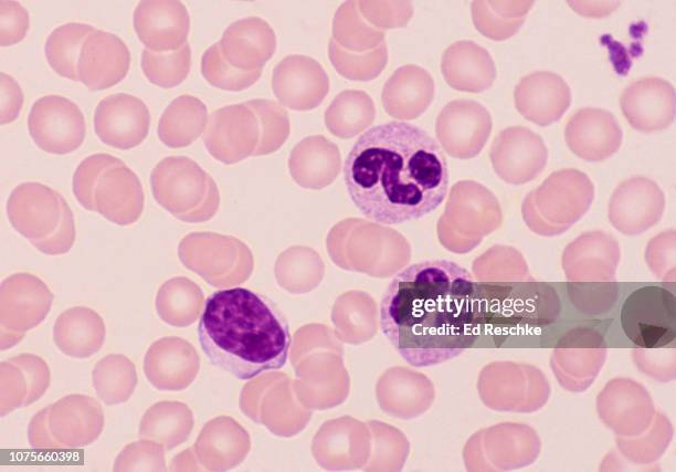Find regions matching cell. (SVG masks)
<instances>
[{
  "mask_svg": "<svg viewBox=\"0 0 676 472\" xmlns=\"http://www.w3.org/2000/svg\"><path fill=\"white\" fill-rule=\"evenodd\" d=\"M344 180L361 214L394 225L437 209L450 176L435 138L414 124L392 120L367 129L355 141L345 159Z\"/></svg>",
  "mask_w": 676,
  "mask_h": 472,
  "instance_id": "cell-1",
  "label": "cell"
},
{
  "mask_svg": "<svg viewBox=\"0 0 676 472\" xmlns=\"http://www.w3.org/2000/svg\"><path fill=\"white\" fill-rule=\"evenodd\" d=\"M382 334L402 359L423 368L455 358L474 342L475 283L453 261L415 262L397 272L380 302Z\"/></svg>",
  "mask_w": 676,
  "mask_h": 472,
  "instance_id": "cell-2",
  "label": "cell"
},
{
  "mask_svg": "<svg viewBox=\"0 0 676 472\" xmlns=\"http://www.w3.org/2000/svg\"><path fill=\"white\" fill-rule=\"evenodd\" d=\"M198 339L213 366L241 380L283 368L292 344L288 322L277 305L241 286L208 296Z\"/></svg>",
  "mask_w": 676,
  "mask_h": 472,
  "instance_id": "cell-3",
  "label": "cell"
},
{
  "mask_svg": "<svg viewBox=\"0 0 676 472\" xmlns=\"http://www.w3.org/2000/svg\"><path fill=\"white\" fill-rule=\"evenodd\" d=\"M593 186L581 171L563 169L553 172L522 202V214L532 227L541 217L545 220H564L569 225L590 207Z\"/></svg>",
  "mask_w": 676,
  "mask_h": 472,
  "instance_id": "cell-4",
  "label": "cell"
},
{
  "mask_svg": "<svg viewBox=\"0 0 676 472\" xmlns=\"http://www.w3.org/2000/svg\"><path fill=\"white\" fill-rule=\"evenodd\" d=\"M28 129L40 149L54 155L76 150L86 135L85 118L78 105L57 94L43 95L33 102Z\"/></svg>",
  "mask_w": 676,
  "mask_h": 472,
  "instance_id": "cell-5",
  "label": "cell"
},
{
  "mask_svg": "<svg viewBox=\"0 0 676 472\" xmlns=\"http://www.w3.org/2000/svg\"><path fill=\"white\" fill-rule=\"evenodd\" d=\"M210 178L193 159L168 156L151 170L150 188L157 203L178 219L203 201Z\"/></svg>",
  "mask_w": 676,
  "mask_h": 472,
  "instance_id": "cell-6",
  "label": "cell"
},
{
  "mask_svg": "<svg viewBox=\"0 0 676 472\" xmlns=\"http://www.w3.org/2000/svg\"><path fill=\"white\" fill-rule=\"evenodd\" d=\"M96 136L107 146L127 150L140 145L150 126L147 104L129 93H114L103 97L94 109Z\"/></svg>",
  "mask_w": 676,
  "mask_h": 472,
  "instance_id": "cell-7",
  "label": "cell"
},
{
  "mask_svg": "<svg viewBox=\"0 0 676 472\" xmlns=\"http://www.w3.org/2000/svg\"><path fill=\"white\" fill-rule=\"evenodd\" d=\"M488 109L474 99H454L440 112L437 137L444 149L461 159L475 157L492 132Z\"/></svg>",
  "mask_w": 676,
  "mask_h": 472,
  "instance_id": "cell-8",
  "label": "cell"
},
{
  "mask_svg": "<svg viewBox=\"0 0 676 472\" xmlns=\"http://www.w3.org/2000/svg\"><path fill=\"white\" fill-rule=\"evenodd\" d=\"M547 157L542 138L522 126L503 129L494 139L490 150L494 170L511 185L535 179L543 170Z\"/></svg>",
  "mask_w": 676,
  "mask_h": 472,
  "instance_id": "cell-9",
  "label": "cell"
},
{
  "mask_svg": "<svg viewBox=\"0 0 676 472\" xmlns=\"http://www.w3.org/2000/svg\"><path fill=\"white\" fill-rule=\"evenodd\" d=\"M130 60V51L122 38L95 29L85 38L78 54V81L89 91L109 88L126 77Z\"/></svg>",
  "mask_w": 676,
  "mask_h": 472,
  "instance_id": "cell-10",
  "label": "cell"
},
{
  "mask_svg": "<svg viewBox=\"0 0 676 472\" xmlns=\"http://www.w3.org/2000/svg\"><path fill=\"white\" fill-rule=\"evenodd\" d=\"M133 25L146 49L171 52L187 43L190 15L179 0H141L135 7Z\"/></svg>",
  "mask_w": 676,
  "mask_h": 472,
  "instance_id": "cell-11",
  "label": "cell"
},
{
  "mask_svg": "<svg viewBox=\"0 0 676 472\" xmlns=\"http://www.w3.org/2000/svg\"><path fill=\"white\" fill-rule=\"evenodd\" d=\"M272 90L277 99L293 109L317 107L329 92V77L315 59L291 54L282 59L272 74Z\"/></svg>",
  "mask_w": 676,
  "mask_h": 472,
  "instance_id": "cell-12",
  "label": "cell"
},
{
  "mask_svg": "<svg viewBox=\"0 0 676 472\" xmlns=\"http://www.w3.org/2000/svg\"><path fill=\"white\" fill-rule=\"evenodd\" d=\"M65 199L41 182H22L10 193L7 214L15 230L27 238H43L59 227Z\"/></svg>",
  "mask_w": 676,
  "mask_h": 472,
  "instance_id": "cell-13",
  "label": "cell"
},
{
  "mask_svg": "<svg viewBox=\"0 0 676 472\" xmlns=\"http://www.w3.org/2000/svg\"><path fill=\"white\" fill-rule=\"evenodd\" d=\"M620 107L635 129L661 130L675 118V87L657 76L640 78L623 90Z\"/></svg>",
  "mask_w": 676,
  "mask_h": 472,
  "instance_id": "cell-14",
  "label": "cell"
},
{
  "mask_svg": "<svg viewBox=\"0 0 676 472\" xmlns=\"http://www.w3.org/2000/svg\"><path fill=\"white\" fill-rule=\"evenodd\" d=\"M519 114L537 125H550L562 117L571 104V90L554 72L536 71L520 78L514 90Z\"/></svg>",
  "mask_w": 676,
  "mask_h": 472,
  "instance_id": "cell-15",
  "label": "cell"
},
{
  "mask_svg": "<svg viewBox=\"0 0 676 472\" xmlns=\"http://www.w3.org/2000/svg\"><path fill=\"white\" fill-rule=\"evenodd\" d=\"M665 204L664 193L656 182L645 177L623 181L613 192L610 221L625 233H637L657 222Z\"/></svg>",
  "mask_w": 676,
  "mask_h": 472,
  "instance_id": "cell-16",
  "label": "cell"
},
{
  "mask_svg": "<svg viewBox=\"0 0 676 472\" xmlns=\"http://www.w3.org/2000/svg\"><path fill=\"white\" fill-rule=\"evenodd\" d=\"M569 148L580 158L599 161L612 156L622 143V130L614 115L603 108L579 109L564 128Z\"/></svg>",
  "mask_w": 676,
  "mask_h": 472,
  "instance_id": "cell-17",
  "label": "cell"
},
{
  "mask_svg": "<svg viewBox=\"0 0 676 472\" xmlns=\"http://www.w3.org/2000/svg\"><path fill=\"white\" fill-rule=\"evenodd\" d=\"M141 182L127 165L119 161L101 175L95 191V211L118 224H130L144 210Z\"/></svg>",
  "mask_w": 676,
  "mask_h": 472,
  "instance_id": "cell-18",
  "label": "cell"
},
{
  "mask_svg": "<svg viewBox=\"0 0 676 472\" xmlns=\"http://www.w3.org/2000/svg\"><path fill=\"white\" fill-rule=\"evenodd\" d=\"M221 53L235 69H263L276 49L271 25L258 17H246L229 24L219 40Z\"/></svg>",
  "mask_w": 676,
  "mask_h": 472,
  "instance_id": "cell-19",
  "label": "cell"
},
{
  "mask_svg": "<svg viewBox=\"0 0 676 472\" xmlns=\"http://www.w3.org/2000/svg\"><path fill=\"white\" fill-rule=\"evenodd\" d=\"M441 72L452 88L471 93L490 88L497 76L490 53L471 40L456 41L445 49Z\"/></svg>",
  "mask_w": 676,
  "mask_h": 472,
  "instance_id": "cell-20",
  "label": "cell"
},
{
  "mask_svg": "<svg viewBox=\"0 0 676 472\" xmlns=\"http://www.w3.org/2000/svg\"><path fill=\"white\" fill-rule=\"evenodd\" d=\"M435 85L432 75L422 66L405 64L385 81L381 99L390 116L414 118L432 103Z\"/></svg>",
  "mask_w": 676,
  "mask_h": 472,
  "instance_id": "cell-21",
  "label": "cell"
},
{
  "mask_svg": "<svg viewBox=\"0 0 676 472\" xmlns=\"http://www.w3.org/2000/svg\"><path fill=\"white\" fill-rule=\"evenodd\" d=\"M208 108L199 97L182 94L163 109L157 126L159 139L170 148L192 144L204 130Z\"/></svg>",
  "mask_w": 676,
  "mask_h": 472,
  "instance_id": "cell-22",
  "label": "cell"
},
{
  "mask_svg": "<svg viewBox=\"0 0 676 472\" xmlns=\"http://www.w3.org/2000/svg\"><path fill=\"white\" fill-rule=\"evenodd\" d=\"M532 6V1H474L472 19L483 35L501 41L520 29Z\"/></svg>",
  "mask_w": 676,
  "mask_h": 472,
  "instance_id": "cell-23",
  "label": "cell"
},
{
  "mask_svg": "<svg viewBox=\"0 0 676 472\" xmlns=\"http://www.w3.org/2000/svg\"><path fill=\"white\" fill-rule=\"evenodd\" d=\"M96 28L85 22H66L54 28L44 43V54L59 75L78 81L77 59L85 38Z\"/></svg>",
  "mask_w": 676,
  "mask_h": 472,
  "instance_id": "cell-24",
  "label": "cell"
},
{
  "mask_svg": "<svg viewBox=\"0 0 676 472\" xmlns=\"http://www.w3.org/2000/svg\"><path fill=\"white\" fill-rule=\"evenodd\" d=\"M357 2L342 3L332 22V39L352 52H365L384 42V32L366 22Z\"/></svg>",
  "mask_w": 676,
  "mask_h": 472,
  "instance_id": "cell-25",
  "label": "cell"
},
{
  "mask_svg": "<svg viewBox=\"0 0 676 472\" xmlns=\"http://www.w3.org/2000/svg\"><path fill=\"white\" fill-rule=\"evenodd\" d=\"M191 46L188 42L171 52H154L145 48L140 55V66L150 83L162 88H171L187 78L191 69Z\"/></svg>",
  "mask_w": 676,
  "mask_h": 472,
  "instance_id": "cell-26",
  "label": "cell"
},
{
  "mask_svg": "<svg viewBox=\"0 0 676 472\" xmlns=\"http://www.w3.org/2000/svg\"><path fill=\"white\" fill-rule=\"evenodd\" d=\"M328 55L336 71L352 81L376 78L388 60L385 42L369 51L352 52L344 49L332 38L328 44Z\"/></svg>",
  "mask_w": 676,
  "mask_h": 472,
  "instance_id": "cell-27",
  "label": "cell"
},
{
  "mask_svg": "<svg viewBox=\"0 0 676 472\" xmlns=\"http://www.w3.org/2000/svg\"><path fill=\"white\" fill-rule=\"evenodd\" d=\"M200 71L212 86L239 92L252 86L261 77L263 69L253 71L235 69L222 55L218 41L202 53Z\"/></svg>",
  "mask_w": 676,
  "mask_h": 472,
  "instance_id": "cell-28",
  "label": "cell"
},
{
  "mask_svg": "<svg viewBox=\"0 0 676 472\" xmlns=\"http://www.w3.org/2000/svg\"><path fill=\"white\" fill-rule=\"evenodd\" d=\"M374 117V103L370 95L361 90L340 92L326 111L328 127L338 122L347 123V136H352L368 126Z\"/></svg>",
  "mask_w": 676,
  "mask_h": 472,
  "instance_id": "cell-29",
  "label": "cell"
},
{
  "mask_svg": "<svg viewBox=\"0 0 676 472\" xmlns=\"http://www.w3.org/2000/svg\"><path fill=\"white\" fill-rule=\"evenodd\" d=\"M122 161L117 157L98 153L84 158L73 175V192L81 206L95 211L94 191L101 175L108 167Z\"/></svg>",
  "mask_w": 676,
  "mask_h": 472,
  "instance_id": "cell-30",
  "label": "cell"
},
{
  "mask_svg": "<svg viewBox=\"0 0 676 472\" xmlns=\"http://www.w3.org/2000/svg\"><path fill=\"white\" fill-rule=\"evenodd\" d=\"M29 27V11L19 1H0L1 46H9L21 42L27 35Z\"/></svg>",
  "mask_w": 676,
  "mask_h": 472,
  "instance_id": "cell-31",
  "label": "cell"
},
{
  "mask_svg": "<svg viewBox=\"0 0 676 472\" xmlns=\"http://www.w3.org/2000/svg\"><path fill=\"white\" fill-rule=\"evenodd\" d=\"M74 217L65 200L62 220L54 234L42 241L33 242V244L43 252L60 253L70 249L71 244L74 242Z\"/></svg>",
  "mask_w": 676,
  "mask_h": 472,
  "instance_id": "cell-32",
  "label": "cell"
},
{
  "mask_svg": "<svg viewBox=\"0 0 676 472\" xmlns=\"http://www.w3.org/2000/svg\"><path fill=\"white\" fill-rule=\"evenodd\" d=\"M1 125L12 123L20 114L24 94L18 81L8 73L1 72Z\"/></svg>",
  "mask_w": 676,
  "mask_h": 472,
  "instance_id": "cell-33",
  "label": "cell"
},
{
  "mask_svg": "<svg viewBox=\"0 0 676 472\" xmlns=\"http://www.w3.org/2000/svg\"><path fill=\"white\" fill-rule=\"evenodd\" d=\"M219 190L212 178L209 181L208 192L203 201L192 211L180 216L178 219L184 222H202L215 214L219 207Z\"/></svg>",
  "mask_w": 676,
  "mask_h": 472,
  "instance_id": "cell-34",
  "label": "cell"
}]
</instances>
